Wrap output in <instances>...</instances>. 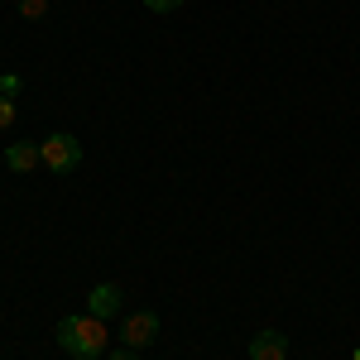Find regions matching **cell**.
<instances>
[{
	"mask_svg": "<svg viewBox=\"0 0 360 360\" xmlns=\"http://www.w3.org/2000/svg\"><path fill=\"white\" fill-rule=\"evenodd\" d=\"M20 77H15V72H0V96H20Z\"/></svg>",
	"mask_w": 360,
	"mask_h": 360,
	"instance_id": "cell-8",
	"label": "cell"
},
{
	"mask_svg": "<svg viewBox=\"0 0 360 360\" xmlns=\"http://www.w3.org/2000/svg\"><path fill=\"white\" fill-rule=\"evenodd\" d=\"M39 164H44V154H39V144H29V139H15V144L5 149V168H10V173H34Z\"/></svg>",
	"mask_w": 360,
	"mask_h": 360,
	"instance_id": "cell-6",
	"label": "cell"
},
{
	"mask_svg": "<svg viewBox=\"0 0 360 360\" xmlns=\"http://www.w3.org/2000/svg\"><path fill=\"white\" fill-rule=\"evenodd\" d=\"M39 154H44V168H53V173H72V168L82 164V144H77V135H68V130L39 139Z\"/></svg>",
	"mask_w": 360,
	"mask_h": 360,
	"instance_id": "cell-2",
	"label": "cell"
},
{
	"mask_svg": "<svg viewBox=\"0 0 360 360\" xmlns=\"http://www.w3.org/2000/svg\"><path fill=\"white\" fill-rule=\"evenodd\" d=\"M15 120V96H0V130Z\"/></svg>",
	"mask_w": 360,
	"mask_h": 360,
	"instance_id": "cell-10",
	"label": "cell"
},
{
	"mask_svg": "<svg viewBox=\"0 0 360 360\" xmlns=\"http://www.w3.org/2000/svg\"><path fill=\"white\" fill-rule=\"evenodd\" d=\"M154 341H159V312H130V317L120 322V346L144 351V346H154Z\"/></svg>",
	"mask_w": 360,
	"mask_h": 360,
	"instance_id": "cell-3",
	"label": "cell"
},
{
	"mask_svg": "<svg viewBox=\"0 0 360 360\" xmlns=\"http://www.w3.org/2000/svg\"><path fill=\"white\" fill-rule=\"evenodd\" d=\"M44 10H49V0H20V15L25 20H44Z\"/></svg>",
	"mask_w": 360,
	"mask_h": 360,
	"instance_id": "cell-7",
	"label": "cell"
},
{
	"mask_svg": "<svg viewBox=\"0 0 360 360\" xmlns=\"http://www.w3.org/2000/svg\"><path fill=\"white\" fill-rule=\"evenodd\" d=\"M106 360H139V351H130V346H120V351H111Z\"/></svg>",
	"mask_w": 360,
	"mask_h": 360,
	"instance_id": "cell-11",
	"label": "cell"
},
{
	"mask_svg": "<svg viewBox=\"0 0 360 360\" xmlns=\"http://www.w3.org/2000/svg\"><path fill=\"white\" fill-rule=\"evenodd\" d=\"M53 341L72 360H101V356H106L111 332H106V322H101V317H91V312H86V317H58Z\"/></svg>",
	"mask_w": 360,
	"mask_h": 360,
	"instance_id": "cell-1",
	"label": "cell"
},
{
	"mask_svg": "<svg viewBox=\"0 0 360 360\" xmlns=\"http://www.w3.org/2000/svg\"><path fill=\"white\" fill-rule=\"evenodd\" d=\"M178 5H183V0H144L149 15H168V10H178Z\"/></svg>",
	"mask_w": 360,
	"mask_h": 360,
	"instance_id": "cell-9",
	"label": "cell"
},
{
	"mask_svg": "<svg viewBox=\"0 0 360 360\" xmlns=\"http://www.w3.org/2000/svg\"><path fill=\"white\" fill-rule=\"evenodd\" d=\"M288 356V336L264 327L259 336H250V360H283Z\"/></svg>",
	"mask_w": 360,
	"mask_h": 360,
	"instance_id": "cell-5",
	"label": "cell"
},
{
	"mask_svg": "<svg viewBox=\"0 0 360 360\" xmlns=\"http://www.w3.org/2000/svg\"><path fill=\"white\" fill-rule=\"evenodd\" d=\"M356 360H360V346H356Z\"/></svg>",
	"mask_w": 360,
	"mask_h": 360,
	"instance_id": "cell-12",
	"label": "cell"
},
{
	"mask_svg": "<svg viewBox=\"0 0 360 360\" xmlns=\"http://www.w3.org/2000/svg\"><path fill=\"white\" fill-rule=\"evenodd\" d=\"M120 303H125L120 283H96V288H91V298H86V312L106 322V317H115V312H120Z\"/></svg>",
	"mask_w": 360,
	"mask_h": 360,
	"instance_id": "cell-4",
	"label": "cell"
}]
</instances>
